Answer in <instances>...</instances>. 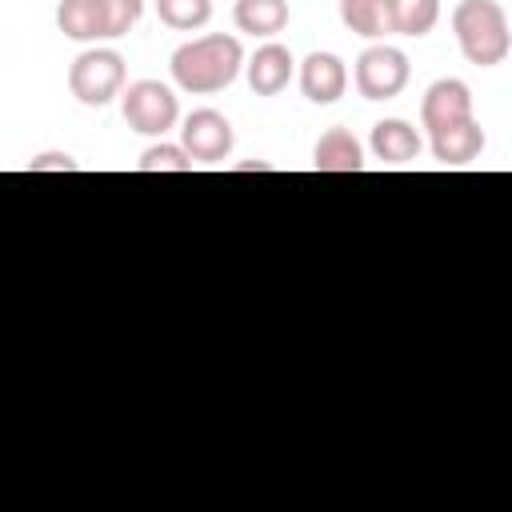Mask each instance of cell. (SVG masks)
<instances>
[{
    "label": "cell",
    "instance_id": "1",
    "mask_svg": "<svg viewBox=\"0 0 512 512\" xmlns=\"http://www.w3.org/2000/svg\"><path fill=\"white\" fill-rule=\"evenodd\" d=\"M172 68V80L176 88L192 92V96H208V92H220L228 88L240 68H244V48L236 36H224V32H208V36H196L188 44H180L168 60Z\"/></svg>",
    "mask_w": 512,
    "mask_h": 512
},
{
    "label": "cell",
    "instance_id": "2",
    "mask_svg": "<svg viewBox=\"0 0 512 512\" xmlns=\"http://www.w3.org/2000/svg\"><path fill=\"white\" fill-rule=\"evenodd\" d=\"M452 32L464 60L476 68H496L512 48L508 16L496 0H460L452 8Z\"/></svg>",
    "mask_w": 512,
    "mask_h": 512
},
{
    "label": "cell",
    "instance_id": "3",
    "mask_svg": "<svg viewBox=\"0 0 512 512\" xmlns=\"http://www.w3.org/2000/svg\"><path fill=\"white\" fill-rule=\"evenodd\" d=\"M128 68H124V56L112 52V48H88L72 60L68 68V92L84 104V108H104L112 104L128 84Z\"/></svg>",
    "mask_w": 512,
    "mask_h": 512
},
{
    "label": "cell",
    "instance_id": "4",
    "mask_svg": "<svg viewBox=\"0 0 512 512\" xmlns=\"http://www.w3.org/2000/svg\"><path fill=\"white\" fill-rule=\"evenodd\" d=\"M120 112H124L128 128L140 132V136H164L180 120L176 92L160 80H132L120 92Z\"/></svg>",
    "mask_w": 512,
    "mask_h": 512
},
{
    "label": "cell",
    "instance_id": "5",
    "mask_svg": "<svg viewBox=\"0 0 512 512\" xmlns=\"http://www.w3.org/2000/svg\"><path fill=\"white\" fill-rule=\"evenodd\" d=\"M408 76H412L408 56H404L400 48H392V44H372V48H364V52L356 56V72H352L356 92H360L364 100H392V96H400L404 84H408Z\"/></svg>",
    "mask_w": 512,
    "mask_h": 512
},
{
    "label": "cell",
    "instance_id": "6",
    "mask_svg": "<svg viewBox=\"0 0 512 512\" xmlns=\"http://www.w3.org/2000/svg\"><path fill=\"white\" fill-rule=\"evenodd\" d=\"M232 140H236L232 124H228V116L216 112V108H196V112H188L184 124H180V144L188 148L192 160H204V164L224 160V156L232 152Z\"/></svg>",
    "mask_w": 512,
    "mask_h": 512
},
{
    "label": "cell",
    "instance_id": "7",
    "mask_svg": "<svg viewBox=\"0 0 512 512\" xmlns=\"http://www.w3.org/2000/svg\"><path fill=\"white\" fill-rule=\"evenodd\" d=\"M460 120H472V92H468V84L456 80V76H444V80L428 84V92L420 100V124L428 128V136L452 128Z\"/></svg>",
    "mask_w": 512,
    "mask_h": 512
},
{
    "label": "cell",
    "instance_id": "8",
    "mask_svg": "<svg viewBox=\"0 0 512 512\" xmlns=\"http://www.w3.org/2000/svg\"><path fill=\"white\" fill-rule=\"evenodd\" d=\"M348 88V68L336 52H308L300 64V92L312 104H336Z\"/></svg>",
    "mask_w": 512,
    "mask_h": 512
},
{
    "label": "cell",
    "instance_id": "9",
    "mask_svg": "<svg viewBox=\"0 0 512 512\" xmlns=\"http://www.w3.org/2000/svg\"><path fill=\"white\" fill-rule=\"evenodd\" d=\"M244 72H248V88H252L256 96H276V92H284L288 80L296 76V60H292V52H288L284 44L268 40V44H260V48L248 56Z\"/></svg>",
    "mask_w": 512,
    "mask_h": 512
},
{
    "label": "cell",
    "instance_id": "10",
    "mask_svg": "<svg viewBox=\"0 0 512 512\" xmlns=\"http://www.w3.org/2000/svg\"><path fill=\"white\" fill-rule=\"evenodd\" d=\"M372 156L380 160V164H392V168H400V164H412L416 156H420V148H424V140H420V132L408 124V120H376L372 124Z\"/></svg>",
    "mask_w": 512,
    "mask_h": 512
},
{
    "label": "cell",
    "instance_id": "11",
    "mask_svg": "<svg viewBox=\"0 0 512 512\" xmlns=\"http://www.w3.org/2000/svg\"><path fill=\"white\" fill-rule=\"evenodd\" d=\"M484 144H488V136H484V128L476 124V116H472V120H460V124H452V128H444V132H432V156H436L444 168H464V164H472V160L484 152Z\"/></svg>",
    "mask_w": 512,
    "mask_h": 512
},
{
    "label": "cell",
    "instance_id": "12",
    "mask_svg": "<svg viewBox=\"0 0 512 512\" xmlns=\"http://www.w3.org/2000/svg\"><path fill=\"white\" fill-rule=\"evenodd\" d=\"M312 168L316 172H360L364 168V148L348 128H328L320 132L316 148H312Z\"/></svg>",
    "mask_w": 512,
    "mask_h": 512
},
{
    "label": "cell",
    "instance_id": "13",
    "mask_svg": "<svg viewBox=\"0 0 512 512\" xmlns=\"http://www.w3.org/2000/svg\"><path fill=\"white\" fill-rule=\"evenodd\" d=\"M56 28L68 40H76V44L108 40L104 36V8H100V0H60L56 4Z\"/></svg>",
    "mask_w": 512,
    "mask_h": 512
},
{
    "label": "cell",
    "instance_id": "14",
    "mask_svg": "<svg viewBox=\"0 0 512 512\" xmlns=\"http://www.w3.org/2000/svg\"><path fill=\"white\" fill-rule=\"evenodd\" d=\"M232 20H236L240 32L272 40L288 24V0H236L232 4Z\"/></svg>",
    "mask_w": 512,
    "mask_h": 512
},
{
    "label": "cell",
    "instance_id": "15",
    "mask_svg": "<svg viewBox=\"0 0 512 512\" xmlns=\"http://www.w3.org/2000/svg\"><path fill=\"white\" fill-rule=\"evenodd\" d=\"M440 20V0H388V32L428 36Z\"/></svg>",
    "mask_w": 512,
    "mask_h": 512
},
{
    "label": "cell",
    "instance_id": "16",
    "mask_svg": "<svg viewBox=\"0 0 512 512\" xmlns=\"http://www.w3.org/2000/svg\"><path fill=\"white\" fill-rule=\"evenodd\" d=\"M336 4L348 32L364 40H380L388 32V0H336Z\"/></svg>",
    "mask_w": 512,
    "mask_h": 512
},
{
    "label": "cell",
    "instance_id": "17",
    "mask_svg": "<svg viewBox=\"0 0 512 512\" xmlns=\"http://www.w3.org/2000/svg\"><path fill=\"white\" fill-rule=\"evenodd\" d=\"M156 20L172 32H196L212 20V0H156Z\"/></svg>",
    "mask_w": 512,
    "mask_h": 512
},
{
    "label": "cell",
    "instance_id": "18",
    "mask_svg": "<svg viewBox=\"0 0 512 512\" xmlns=\"http://www.w3.org/2000/svg\"><path fill=\"white\" fill-rule=\"evenodd\" d=\"M136 172H192V156L184 144H152L136 160Z\"/></svg>",
    "mask_w": 512,
    "mask_h": 512
},
{
    "label": "cell",
    "instance_id": "19",
    "mask_svg": "<svg viewBox=\"0 0 512 512\" xmlns=\"http://www.w3.org/2000/svg\"><path fill=\"white\" fill-rule=\"evenodd\" d=\"M100 8H104V36L108 40L128 36L144 16V0H100Z\"/></svg>",
    "mask_w": 512,
    "mask_h": 512
},
{
    "label": "cell",
    "instance_id": "20",
    "mask_svg": "<svg viewBox=\"0 0 512 512\" xmlns=\"http://www.w3.org/2000/svg\"><path fill=\"white\" fill-rule=\"evenodd\" d=\"M80 164L68 152H40L28 160V172H76Z\"/></svg>",
    "mask_w": 512,
    "mask_h": 512
}]
</instances>
